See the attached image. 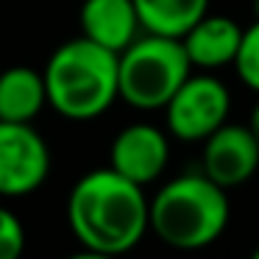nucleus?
<instances>
[{
    "label": "nucleus",
    "instance_id": "nucleus-4",
    "mask_svg": "<svg viewBox=\"0 0 259 259\" xmlns=\"http://www.w3.org/2000/svg\"><path fill=\"white\" fill-rule=\"evenodd\" d=\"M190 73L192 64L176 36L145 34L117 53L120 98L142 112L164 109Z\"/></svg>",
    "mask_w": 259,
    "mask_h": 259
},
{
    "label": "nucleus",
    "instance_id": "nucleus-13",
    "mask_svg": "<svg viewBox=\"0 0 259 259\" xmlns=\"http://www.w3.org/2000/svg\"><path fill=\"white\" fill-rule=\"evenodd\" d=\"M234 67L240 81L259 95V20L242 28V39L234 56Z\"/></svg>",
    "mask_w": 259,
    "mask_h": 259
},
{
    "label": "nucleus",
    "instance_id": "nucleus-12",
    "mask_svg": "<svg viewBox=\"0 0 259 259\" xmlns=\"http://www.w3.org/2000/svg\"><path fill=\"white\" fill-rule=\"evenodd\" d=\"M134 9L145 34L181 39L206 14L209 0H134Z\"/></svg>",
    "mask_w": 259,
    "mask_h": 259
},
{
    "label": "nucleus",
    "instance_id": "nucleus-15",
    "mask_svg": "<svg viewBox=\"0 0 259 259\" xmlns=\"http://www.w3.org/2000/svg\"><path fill=\"white\" fill-rule=\"evenodd\" d=\"M67 259H117V256L103 253V251H90V248H84V251H78V253H70Z\"/></svg>",
    "mask_w": 259,
    "mask_h": 259
},
{
    "label": "nucleus",
    "instance_id": "nucleus-14",
    "mask_svg": "<svg viewBox=\"0 0 259 259\" xmlns=\"http://www.w3.org/2000/svg\"><path fill=\"white\" fill-rule=\"evenodd\" d=\"M25 251V229L12 209L0 206V259H20Z\"/></svg>",
    "mask_w": 259,
    "mask_h": 259
},
{
    "label": "nucleus",
    "instance_id": "nucleus-9",
    "mask_svg": "<svg viewBox=\"0 0 259 259\" xmlns=\"http://www.w3.org/2000/svg\"><path fill=\"white\" fill-rule=\"evenodd\" d=\"M78 25L81 36L112 53L125 51L142 31L134 0H84L78 12Z\"/></svg>",
    "mask_w": 259,
    "mask_h": 259
},
{
    "label": "nucleus",
    "instance_id": "nucleus-2",
    "mask_svg": "<svg viewBox=\"0 0 259 259\" xmlns=\"http://www.w3.org/2000/svg\"><path fill=\"white\" fill-rule=\"evenodd\" d=\"M42 78L48 103L75 123L101 117L120 98L117 53L95 45L87 36L59 45L48 59Z\"/></svg>",
    "mask_w": 259,
    "mask_h": 259
},
{
    "label": "nucleus",
    "instance_id": "nucleus-8",
    "mask_svg": "<svg viewBox=\"0 0 259 259\" xmlns=\"http://www.w3.org/2000/svg\"><path fill=\"white\" fill-rule=\"evenodd\" d=\"M170 162V140L151 123H131L112 140L109 167L140 187H148L164 173Z\"/></svg>",
    "mask_w": 259,
    "mask_h": 259
},
{
    "label": "nucleus",
    "instance_id": "nucleus-11",
    "mask_svg": "<svg viewBox=\"0 0 259 259\" xmlns=\"http://www.w3.org/2000/svg\"><path fill=\"white\" fill-rule=\"evenodd\" d=\"M48 92L45 78L34 67H9L0 73V120L9 123H34L45 109Z\"/></svg>",
    "mask_w": 259,
    "mask_h": 259
},
{
    "label": "nucleus",
    "instance_id": "nucleus-1",
    "mask_svg": "<svg viewBox=\"0 0 259 259\" xmlns=\"http://www.w3.org/2000/svg\"><path fill=\"white\" fill-rule=\"evenodd\" d=\"M67 220L84 248L123 256L148 231L145 187L112 167L92 170L70 190Z\"/></svg>",
    "mask_w": 259,
    "mask_h": 259
},
{
    "label": "nucleus",
    "instance_id": "nucleus-16",
    "mask_svg": "<svg viewBox=\"0 0 259 259\" xmlns=\"http://www.w3.org/2000/svg\"><path fill=\"white\" fill-rule=\"evenodd\" d=\"M248 128H251V134H253V140L259 142V101L253 103V109H251V117H248Z\"/></svg>",
    "mask_w": 259,
    "mask_h": 259
},
{
    "label": "nucleus",
    "instance_id": "nucleus-5",
    "mask_svg": "<svg viewBox=\"0 0 259 259\" xmlns=\"http://www.w3.org/2000/svg\"><path fill=\"white\" fill-rule=\"evenodd\" d=\"M231 95L220 78L209 73H198L176 90V95L164 106L167 131L181 142H203L212 131L229 123Z\"/></svg>",
    "mask_w": 259,
    "mask_h": 259
},
{
    "label": "nucleus",
    "instance_id": "nucleus-10",
    "mask_svg": "<svg viewBox=\"0 0 259 259\" xmlns=\"http://www.w3.org/2000/svg\"><path fill=\"white\" fill-rule=\"evenodd\" d=\"M240 39H242V28L231 17L206 12L181 36V45H184V53L192 67L220 70L226 64H234Z\"/></svg>",
    "mask_w": 259,
    "mask_h": 259
},
{
    "label": "nucleus",
    "instance_id": "nucleus-3",
    "mask_svg": "<svg viewBox=\"0 0 259 259\" xmlns=\"http://www.w3.org/2000/svg\"><path fill=\"white\" fill-rule=\"evenodd\" d=\"M229 195L203 173H184L148 201V229L170 248L201 251L229 226Z\"/></svg>",
    "mask_w": 259,
    "mask_h": 259
},
{
    "label": "nucleus",
    "instance_id": "nucleus-17",
    "mask_svg": "<svg viewBox=\"0 0 259 259\" xmlns=\"http://www.w3.org/2000/svg\"><path fill=\"white\" fill-rule=\"evenodd\" d=\"M251 9H253V20H259V0H251Z\"/></svg>",
    "mask_w": 259,
    "mask_h": 259
},
{
    "label": "nucleus",
    "instance_id": "nucleus-6",
    "mask_svg": "<svg viewBox=\"0 0 259 259\" xmlns=\"http://www.w3.org/2000/svg\"><path fill=\"white\" fill-rule=\"evenodd\" d=\"M51 176V148L31 123L0 120V195L23 198Z\"/></svg>",
    "mask_w": 259,
    "mask_h": 259
},
{
    "label": "nucleus",
    "instance_id": "nucleus-7",
    "mask_svg": "<svg viewBox=\"0 0 259 259\" xmlns=\"http://www.w3.org/2000/svg\"><path fill=\"white\" fill-rule=\"evenodd\" d=\"M259 170V142L248 125L223 123L203 140L201 173L226 192L242 187Z\"/></svg>",
    "mask_w": 259,
    "mask_h": 259
},
{
    "label": "nucleus",
    "instance_id": "nucleus-18",
    "mask_svg": "<svg viewBox=\"0 0 259 259\" xmlns=\"http://www.w3.org/2000/svg\"><path fill=\"white\" fill-rule=\"evenodd\" d=\"M251 259H259V245L253 248V253H251Z\"/></svg>",
    "mask_w": 259,
    "mask_h": 259
}]
</instances>
